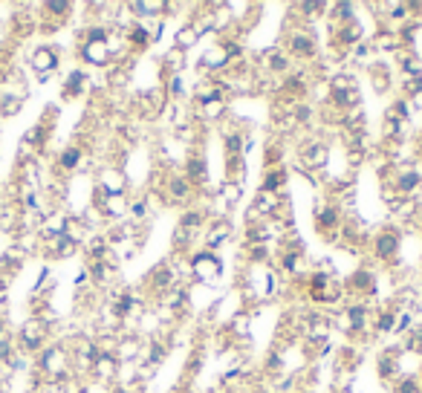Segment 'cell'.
<instances>
[{
	"mask_svg": "<svg viewBox=\"0 0 422 393\" xmlns=\"http://www.w3.org/2000/svg\"><path fill=\"white\" fill-rule=\"evenodd\" d=\"M292 61H315L318 55V41L313 35V29H292L287 35V49Z\"/></svg>",
	"mask_w": 422,
	"mask_h": 393,
	"instance_id": "cell-6",
	"label": "cell"
},
{
	"mask_svg": "<svg viewBox=\"0 0 422 393\" xmlns=\"http://www.w3.org/2000/svg\"><path fill=\"white\" fill-rule=\"evenodd\" d=\"M411 113H414V107H411V102H408L405 96H397L394 102H390V107L385 110V116H390V119H397V122H402V125H408V119H411Z\"/></svg>",
	"mask_w": 422,
	"mask_h": 393,
	"instance_id": "cell-31",
	"label": "cell"
},
{
	"mask_svg": "<svg viewBox=\"0 0 422 393\" xmlns=\"http://www.w3.org/2000/svg\"><path fill=\"white\" fill-rule=\"evenodd\" d=\"M58 67H61V49L55 44H38L26 58V70L38 78V84H47L58 73Z\"/></svg>",
	"mask_w": 422,
	"mask_h": 393,
	"instance_id": "cell-3",
	"label": "cell"
},
{
	"mask_svg": "<svg viewBox=\"0 0 422 393\" xmlns=\"http://www.w3.org/2000/svg\"><path fill=\"white\" fill-rule=\"evenodd\" d=\"M298 162H301V171H304L307 176L324 171L327 162H330V145L321 142V139H310V142H304V145H301Z\"/></svg>",
	"mask_w": 422,
	"mask_h": 393,
	"instance_id": "cell-7",
	"label": "cell"
},
{
	"mask_svg": "<svg viewBox=\"0 0 422 393\" xmlns=\"http://www.w3.org/2000/svg\"><path fill=\"white\" fill-rule=\"evenodd\" d=\"M23 263H26V255L18 252L15 246H6L4 252H0V272H4V275L18 278V275H20V269H23Z\"/></svg>",
	"mask_w": 422,
	"mask_h": 393,
	"instance_id": "cell-24",
	"label": "cell"
},
{
	"mask_svg": "<svg viewBox=\"0 0 422 393\" xmlns=\"http://www.w3.org/2000/svg\"><path fill=\"white\" fill-rule=\"evenodd\" d=\"M226 110H229V99H211V102L197 107V116L203 119V122H220V119L226 116Z\"/></svg>",
	"mask_w": 422,
	"mask_h": 393,
	"instance_id": "cell-27",
	"label": "cell"
},
{
	"mask_svg": "<svg viewBox=\"0 0 422 393\" xmlns=\"http://www.w3.org/2000/svg\"><path fill=\"white\" fill-rule=\"evenodd\" d=\"M287 179H289L287 165H281V168H269V171H263V179H260L258 191H263V194H284Z\"/></svg>",
	"mask_w": 422,
	"mask_h": 393,
	"instance_id": "cell-20",
	"label": "cell"
},
{
	"mask_svg": "<svg viewBox=\"0 0 422 393\" xmlns=\"http://www.w3.org/2000/svg\"><path fill=\"white\" fill-rule=\"evenodd\" d=\"M116 376H119V358L113 353H99V358L93 361V368H90V379L99 382V385L113 387Z\"/></svg>",
	"mask_w": 422,
	"mask_h": 393,
	"instance_id": "cell-15",
	"label": "cell"
},
{
	"mask_svg": "<svg viewBox=\"0 0 422 393\" xmlns=\"http://www.w3.org/2000/svg\"><path fill=\"white\" fill-rule=\"evenodd\" d=\"M147 214H150V202H147V197L131 200V211H128V220H131V223H145Z\"/></svg>",
	"mask_w": 422,
	"mask_h": 393,
	"instance_id": "cell-33",
	"label": "cell"
},
{
	"mask_svg": "<svg viewBox=\"0 0 422 393\" xmlns=\"http://www.w3.org/2000/svg\"><path fill=\"white\" fill-rule=\"evenodd\" d=\"M90 93V73L84 67H76L64 75V84H61V99L64 102H76L81 96Z\"/></svg>",
	"mask_w": 422,
	"mask_h": 393,
	"instance_id": "cell-13",
	"label": "cell"
},
{
	"mask_svg": "<svg viewBox=\"0 0 422 393\" xmlns=\"http://www.w3.org/2000/svg\"><path fill=\"white\" fill-rule=\"evenodd\" d=\"M399 249H402V231L397 226H382L370 240V252L379 263H394Z\"/></svg>",
	"mask_w": 422,
	"mask_h": 393,
	"instance_id": "cell-5",
	"label": "cell"
},
{
	"mask_svg": "<svg viewBox=\"0 0 422 393\" xmlns=\"http://www.w3.org/2000/svg\"><path fill=\"white\" fill-rule=\"evenodd\" d=\"M215 197L223 200L226 205H237V200H243V186H237V183H229V179H223V183L215 188Z\"/></svg>",
	"mask_w": 422,
	"mask_h": 393,
	"instance_id": "cell-29",
	"label": "cell"
},
{
	"mask_svg": "<svg viewBox=\"0 0 422 393\" xmlns=\"http://www.w3.org/2000/svg\"><path fill=\"white\" fill-rule=\"evenodd\" d=\"M231 237H234L231 220H226V217L211 220L208 229H205V237H203V249H208V252L217 255V249H223L226 243H231Z\"/></svg>",
	"mask_w": 422,
	"mask_h": 393,
	"instance_id": "cell-11",
	"label": "cell"
},
{
	"mask_svg": "<svg viewBox=\"0 0 422 393\" xmlns=\"http://www.w3.org/2000/svg\"><path fill=\"white\" fill-rule=\"evenodd\" d=\"M162 194H165V200H168L171 205H183V208L194 205V200H197L194 186L188 183L183 174H171V176H165V191H162Z\"/></svg>",
	"mask_w": 422,
	"mask_h": 393,
	"instance_id": "cell-9",
	"label": "cell"
},
{
	"mask_svg": "<svg viewBox=\"0 0 422 393\" xmlns=\"http://www.w3.org/2000/svg\"><path fill=\"white\" fill-rule=\"evenodd\" d=\"M15 341H18V347L26 353V356H38L49 341H52V329L41 321V318H35V315H29L18 329H15Z\"/></svg>",
	"mask_w": 422,
	"mask_h": 393,
	"instance_id": "cell-2",
	"label": "cell"
},
{
	"mask_svg": "<svg viewBox=\"0 0 422 393\" xmlns=\"http://www.w3.org/2000/svg\"><path fill=\"white\" fill-rule=\"evenodd\" d=\"M370 47H373L376 52H402L399 32H397V29H390V26H379V29H376Z\"/></svg>",
	"mask_w": 422,
	"mask_h": 393,
	"instance_id": "cell-21",
	"label": "cell"
},
{
	"mask_svg": "<svg viewBox=\"0 0 422 393\" xmlns=\"http://www.w3.org/2000/svg\"><path fill=\"white\" fill-rule=\"evenodd\" d=\"M342 286L344 295H376V275L370 269H356Z\"/></svg>",
	"mask_w": 422,
	"mask_h": 393,
	"instance_id": "cell-17",
	"label": "cell"
},
{
	"mask_svg": "<svg viewBox=\"0 0 422 393\" xmlns=\"http://www.w3.org/2000/svg\"><path fill=\"white\" fill-rule=\"evenodd\" d=\"M260 61H263V70L269 73V75H289V70H292V58L284 52V49H266L263 55H260Z\"/></svg>",
	"mask_w": 422,
	"mask_h": 393,
	"instance_id": "cell-19",
	"label": "cell"
},
{
	"mask_svg": "<svg viewBox=\"0 0 422 393\" xmlns=\"http://www.w3.org/2000/svg\"><path fill=\"white\" fill-rule=\"evenodd\" d=\"M96 186L104 188L107 194H128V176L119 165H107L96 174Z\"/></svg>",
	"mask_w": 422,
	"mask_h": 393,
	"instance_id": "cell-16",
	"label": "cell"
},
{
	"mask_svg": "<svg viewBox=\"0 0 422 393\" xmlns=\"http://www.w3.org/2000/svg\"><path fill=\"white\" fill-rule=\"evenodd\" d=\"M390 393H422V385H419V376H399L397 382H390L387 385Z\"/></svg>",
	"mask_w": 422,
	"mask_h": 393,
	"instance_id": "cell-32",
	"label": "cell"
},
{
	"mask_svg": "<svg viewBox=\"0 0 422 393\" xmlns=\"http://www.w3.org/2000/svg\"><path fill=\"white\" fill-rule=\"evenodd\" d=\"M176 278H179L176 266H174V263H162V266H157L154 272H150V278H147L145 284H147V289H150V292H157V301H159V298H162L171 286H176V284H179Z\"/></svg>",
	"mask_w": 422,
	"mask_h": 393,
	"instance_id": "cell-14",
	"label": "cell"
},
{
	"mask_svg": "<svg viewBox=\"0 0 422 393\" xmlns=\"http://www.w3.org/2000/svg\"><path fill=\"white\" fill-rule=\"evenodd\" d=\"M87 154H90V147H87V145L73 142V145H67V147L58 150L52 171H55L58 176H64V174H78V168H81V162L87 159Z\"/></svg>",
	"mask_w": 422,
	"mask_h": 393,
	"instance_id": "cell-10",
	"label": "cell"
},
{
	"mask_svg": "<svg viewBox=\"0 0 422 393\" xmlns=\"http://www.w3.org/2000/svg\"><path fill=\"white\" fill-rule=\"evenodd\" d=\"M76 55H78V61L84 67H90V70H107L113 64L107 41H84V44H78Z\"/></svg>",
	"mask_w": 422,
	"mask_h": 393,
	"instance_id": "cell-8",
	"label": "cell"
},
{
	"mask_svg": "<svg viewBox=\"0 0 422 393\" xmlns=\"http://www.w3.org/2000/svg\"><path fill=\"white\" fill-rule=\"evenodd\" d=\"M186 304H188V289L183 286V284H176V286H171L162 298H159V307H165L168 313H183L186 310Z\"/></svg>",
	"mask_w": 422,
	"mask_h": 393,
	"instance_id": "cell-23",
	"label": "cell"
},
{
	"mask_svg": "<svg viewBox=\"0 0 422 393\" xmlns=\"http://www.w3.org/2000/svg\"><path fill=\"white\" fill-rule=\"evenodd\" d=\"M99 211H102V217L107 223H122V220H128L131 197L128 194H107V200H104V205Z\"/></svg>",
	"mask_w": 422,
	"mask_h": 393,
	"instance_id": "cell-18",
	"label": "cell"
},
{
	"mask_svg": "<svg viewBox=\"0 0 422 393\" xmlns=\"http://www.w3.org/2000/svg\"><path fill=\"white\" fill-rule=\"evenodd\" d=\"M397 67H399V75L402 81L408 78H419L422 75V61H419V55L416 52H397Z\"/></svg>",
	"mask_w": 422,
	"mask_h": 393,
	"instance_id": "cell-25",
	"label": "cell"
},
{
	"mask_svg": "<svg viewBox=\"0 0 422 393\" xmlns=\"http://www.w3.org/2000/svg\"><path fill=\"white\" fill-rule=\"evenodd\" d=\"M197 44H200V32H197V26H194V23H186V26H179V29H176V35H174V47H176V49L188 52V49L197 47Z\"/></svg>",
	"mask_w": 422,
	"mask_h": 393,
	"instance_id": "cell-28",
	"label": "cell"
},
{
	"mask_svg": "<svg viewBox=\"0 0 422 393\" xmlns=\"http://www.w3.org/2000/svg\"><path fill=\"white\" fill-rule=\"evenodd\" d=\"M226 179H229V183H237V186L246 183V162H243V157H226Z\"/></svg>",
	"mask_w": 422,
	"mask_h": 393,
	"instance_id": "cell-30",
	"label": "cell"
},
{
	"mask_svg": "<svg viewBox=\"0 0 422 393\" xmlns=\"http://www.w3.org/2000/svg\"><path fill=\"white\" fill-rule=\"evenodd\" d=\"M194 231H188V229H183V226H176L174 229V234H171V246H176V249H186V246H194Z\"/></svg>",
	"mask_w": 422,
	"mask_h": 393,
	"instance_id": "cell-35",
	"label": "cell"
},
{
	"mask_svg": "<svg viewBox=\"0 0 422 393\" xmlns=\"http://www.w3.org/2000/svg\"><path fill=\"white\" fill-rule=\"evenodd\" d=\"M304 286L307 292V301L315 307H330V304H339V301L344 298V286L342 281L333 275V272H327V269H315L310 272V275L304 281H295Z\"/></svg>",
	"mask_w": 422,
	"mask_h": 393,
	"instance_id": "cell-1",
	"label": "cell"
},
{
	"mask_svg": "<svg viewBox=\"0 0 422 393\" xmlns=\"http://www.w3.org/2000/svg\"><path fill=\"white\" fill-rule=\"evenodd\" d=\"M211 223V217H208V211L203 208V205H188V208H183V214H179V223L176 226H183V229H188V231H200L203 226H208Z\"/></svg>",
	"mask_w": 422,
	"mask_h": 393,
	"instance_id": "cell-22",
	"label": "cell"
},
{
	"mask_svg": "<svg viewBox=\"0 0 422 393\" xmlns=\"http://www.w3.org/2000/svg\"><path fill=\"white\" fill-rule=\"evenodd\" d=\"M183 176L194 186L197 194L208 186V162H205L203 147H191V157L186 159V174H183Z\"/></svg>",
	"mask_w": 422,
	"mask_h": 393,
	"instance_id": "cell-12",
	"label": "cell"
},
{
	"mask_svg": "<svg viewBox=\"0 0 422 393\" xmlns=\"http://www.w3.org/2000/svg\"><path fill=\"white\" fill-rule=\"evenodd\" d=\"M281 165H284V147H281V145H269V147L263 150V171L281 168Z\"/></svg>",
	"mask_w": 422,
	"mask_h": 393,
	"instance_id": "cell-34",
	"label": "cell"
},
{
	"mask_svg": "<svg viewBox=\"0 0 422 393\" xmlns=\"http://www.w3.org/2000/svg\"><path fill=\"white\" fill-rule=\"evenodd\" d=\"M186 55H188V52L176 49V47L171 44V49H168V52H165V58H162V78H165V75H183Z\"/></svg>",
	"mask_w": 422,
	"mask_h": 393,
	"instance_id": "cell-26",
	"label": "cell"
},
{
	"mask_svg": "<svg viewBox=\"0 0 422 393\" xmlns=\"http://www.w3.org/2000/svg\"><path fill=\"white\" fill-rule=\"evenodd\" d=\"M188 278L197 281V284H217L223 278V260L215 252H208V249L191 252V258H188Z\"/></svg>",
	"mask_w": 422,
	"mask_h": 393,
	"instance_id": "cell-4",
	"label": "cell"
},
{
	"mask_svg": "<svg viewBox=\"0 0 422 393\" xmlns=\"http://www.w3.org/2000/svg\"><path fill=\"white\" fill-rule=\"evenodd\" d=\"M408 102H411V107H416V110H422V90H419V93H414V96H411Z\"/></svg>",
	"mask_w": 422,
	"mask_h": 393,
	"instance_id": "cell-36",
	"label": "cell"
}]
</instances>
